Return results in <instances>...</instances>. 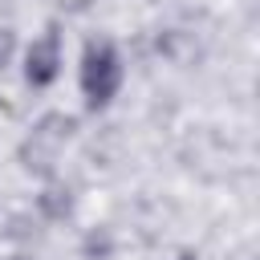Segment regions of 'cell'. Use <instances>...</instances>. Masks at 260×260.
Instances as JSON below:
<instances>
[{
	"label": "cell",
	"instance_id": "obj_2",
	"mask_svg": "<svg viewBox=\"0 0 260 260\" xmlns=\"http://www.w3.org/2000/svg\"><path fill=\"white\" fill-rule=\"evenodd\" d=\"M57 65H61V45H57V37H53V32H45L41 41H32L24 73H28V81H32V85H49V81L57 77Z\"/></svg>",
	"mask_w": 260,
	"mask_h": 260
},
{
	"label": "cell",
	"instance_id": "obj_1",
	"mask_svg": "<svg viewBox=\"0 0 260 260\" xmlns=\"http://www.w3.org/2000/svg\"><path fill=\"white\" fill-rule=\"evenodd\" d=\"M122 85V61L106 41H93L81 57V93L89 106H106Z\"/></svg>",
	"mask_w": 260,
	"mask_h": 260
},
{
	"label": "cell",
	"instance_id": "obj_3",
	"mask_svg": "<svg viewBox=\"0 0 260 260\" xmlns=\"http://www.w3.org/2000/svg\"><path fill=\"white\" fill-rule=\"evenodd\" d=\"M179 260H195V256H179Z\"/></svg>",
	"mask_w": 260,
	"mask_h": 260
}]
</instances>
